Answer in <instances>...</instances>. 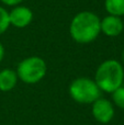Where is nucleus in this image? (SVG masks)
I'll list each match as a JSON object with an SVG mask.
<instances>
[{
	"instance_id": "f257e3e1",
	"label": "nucleus",
	"mask_w": 124,
	"mask_h": 125,
	"mask_svg": "<svg viewBox=\"0 0 124 125\" xmlns=\"http://www.w3.org/2000/svg\"><path fill=\"white\" fill-rule=\"evenodd\" d=\"M101 20L90 11H83L74 17L70 23V35L76 42L81 44L91 43L98 37Z\"/></svg>"
},
{
	"instance_id": "f03ea898",
	"label": "nucleus",
	"mask_w": 124,
	"mask_h": 125,
	"mask_svg": "<svg viewBox=\"0 0 124 125\" xmlns=\"http://www.w3.org/2000/svg\"><path fill=\"white\" fill-rule=\"evenodd\" d=\"M123 79L124 70L122 65L118 61L109 59L98 67L94 82L100 90L112 93L122 86Z\"/></svg>"
},
{
	"instance_id": "7ed1b4c3",
	"label": "nucleus",
	"mask_w": 124,
	"mask_h": 125,
	"mask_svg": "<svg viewBox=\"0 0 124 125\" xmlns=\"http://www.w3.org/2000/svg\"><path fill=\"white\" fill-rule=\"evenodd\" d=\"M100 91L96 82L89 78H77L69 86L70 97L81 104L93 103L100 98Z\"/></svg>"
},
{
	"instance_id": "20e7f679",
	"label": "nucleus",
	"mask_w": 124,
	"mask_h": 125,
	"mask_svg": "<svg viewBox=\"0 0 124 125\" xmlns=\"http://www.w3.org/2000/svg\"><path fill=\"white\" fill-rule=\"evenodd\" d=\"M46 73V64L41 57L32 56L23 59L17 69L18 78L25 83H36Z\"/></svg>"
},
{
	"instance_id": "39448f33",
	"label": "nucleus",
	"mask_w": 124,
	"mask_h": 125,
	"mask_svg": "<svg viewBox=\"0 0 124 125\" xmlns=\"http://www.w3.org/2000/svg\"><path fill=\"white\" fill-rule=\"evenodd\" d=\"M92 115L99 123H109L114 116L113 105L109 100L99 98L92 103Z\"/></svg>"
},
{
	"instance_id": "423d86ee",
	"label": "nucleus",
	"mask_w": 124,
	"mask_h": 125,
	"mask_svg": "<svg viewBox=\"0 0 124 125\" xmlns=\"http://www.w3.org/2000/svg\"><path fill=\"white\" fill-rule=\"evenodd\" d=\"M33 19V13L29 8L23 6H18L11 10L9 13V20L10 24H12L15 28H25L31 23Z\"/></svg>"
},
{
	"instance_id": "0eeeda50",
	"label": "nucleus",
	"mask_w": 124,
	"mask_h": 125,
	"mask_svg": "<svg viewBox=\"0 0 124 125\" xmlns=\"http://www.w3.org/2000/svg\"><path fill=\"white\" fill-rule=\"evenodd\" d=\"M123 22L120 17L115 15H108L104 19L101 20L100 22V29L107 36H118L123 31Z\"/></svg>"
},
{
	"instance_id": "6e6552de",
	"label": "nucleus",
	"mask_w": 124,
	"mask_h": 125,
	"mask_svg": "<svg viewBox=\"0 0 124 125\" xmlns=\"http://www.w3.org/2000/svg\"><path fill=\"white\" fill-rule=\"evenodd\" d=\"M18 81V75L12 69H3L0 71V91L12 90Z\"/></svg>"
},
{
	"instance_id": "1a4fd4ad",
	"label": "nucleus",
	"mask_w": 124,
	"mask_h": 125,
	"mask_svg": "<svg viewBox=\"0 0 124 125\" xmlns=\"http://www.w3.org/2000/svg\"><path fill=\"white\" fill-rule=\"evenodd\" d=\"M104 6L105 10L110 13V15H124V0H105Z\"/></svg>"
},
{
	"instance_id": "9d476101",
	"label": "nucleus",
	"mask_w": 124,
	"mask_h": 125,
	"mask_svg": "<svg viewBox=\"0 0 124 125\" xmlns=\"http://www.w3.org/2000/svg\"><path fill=\"white\" fill-rule=\"evenodd\" d=\"M10 25V20H9V12L6 9L0 7V35L3 34L8 30Z\"/></svg>"
},
{
	"instance_id": "9b49d317",
	"label": "nucleus",
	"mask_w": 124,
	"mask_h": 125,
	"mask_svg": "<svg viewBox=\"0 0 124 125\" xmlns=\"http://www.w3.org/2000/svg\"><path fill=\"white\" fill-rule=\"evenodd\" d=\"M112 99L116 106H119L120 109H124V87L121 86L120 88L112 92Z\"/></svg>"
},
{
	"instance_id": "f8f14e48",
	"label": "nucleus",
	"mask_w": 124,
	"mask_h": 125,
	"mask_svg": "<svg viewBox=\"0 0 124 125\" xmlns=\"http://www.w3.org/2000/svg\"><path fill=\"white\" fill-rule=\"evenodd\" d=\"M22 1L23 0H1V2H3L7 6H18Z\"/></svg>"
},
{
	"instance_id": "ddd939ff",
	"label": "nucleus",
	"mask_w": 124,
	"mask_h": 125,
	"mask_svg": "<svg viewBox=\"0 0 124 125\" xmlns=\"http://www.w3.org/2000/svg\"><path fill=\"white\" fill-rule=\"evenodd\" d=\"M3 56H4V48H3V46H2V44L0 43V62L3 59Z\"/></svg>"
},
{
	"instance_id": "4468645a",
	"label": "nucleus",
	"mask_w": 124,
	"mask_h": 125,
	"mask_svg": "<svg viewBox=\"0 0 124 125\" xmlns=\"http://www.w3.org/2000/svg\"><path fill=\"white\" fill-rule=\"evenodd\" d=\"M122 61H123V62H124V51L122 52Z\"/></svg>"
}]
</instances>
